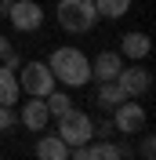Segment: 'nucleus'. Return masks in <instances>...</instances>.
Wrapping results in <instances>:
<instances>
[{"label": "nucleus", "instance_id": "nucleus-1", "mask_svg": "<svg viewBox=\"0 0 156 160\" xmlns=\"http://www.w3.org/2000/svg\"><path fill=\"white\" fill-rule=\"evenodd\" d=\"M47 66L55 73V84H66V88H84L91 80V58L80 48H58Z\"/></svg>", "mask_w": 156, "mask_h": 160}, {"label": "nucleus", "instance_id": "nucleus-2", "mask_svg": "<svg viewBox=\"0 0 156 160\" xmlns=\"http://www.w3.org/2000/svg\"><path fill=\"white\" fill-rule=\"evenodd\" d=\"M95 18V0H58V26L66 33H87Z\"/></svg>", "mask_w": 156, "mask_h": 160}, {"label": "nucleus", "instance_id": "nucleus-3", "mask_svg": "<svg viewBox=\"0 0 156 160\" xmlns=\"http://www.w3.org/2000/svg\"><path fill=\"white\" fill-rule=\"evenodd\" d=\"M18 88L29 95V98H47L55 91V73H51L47 62H26L18 73Z\"/></svg>", "mask_w": 156, "mask_h": 160}, {"label": "nucleus", "instance_id": "nucleus-4", "mask_svg": "<svg viewBox=\"0 0 156 160\" xmlns=\"http://www.w3.org/2000/svg\"><path fill=\"white\" fill-rule=\"evenodd\" d=\"M58 138L66 142L69 149L73 146H84V142L95 138V128H91V117L87 113H80V109H69L58 117Z\"/></svg>", "mask_w": 156, "mask_h": 160}, {"label": "nucleus", "instance_id": "nucleus-5", "mask_svg": "<svg viewBox=\"0 0 156 160\" xmlns=\"http://www.w3.org/2000/svg\"><path fill=\"white\" fill-rule=\"evenodd\" d=\"M7 18L18 33H37L44 26V8L37 0H15V4H7Z\"/></svg>", "mask_w": 156, "mask_h": 160}, {"label": "nucleus", "instance_id": "nucleus-6", "mask_svg": "<svg viewBox=\"0 0 156 160\" xmlns=\"http://www.w3.org/2000/svg\"><path fill=\"white\" fill-rule=\"evenodd\" d=\"M113 128L124 131V135L142 131V128H145V109H142L134 98H124L120 106H113Z\"/></svg>", "mask_w": 156, "mask_h": 160}, {"label": "nucleus", "instance_id": "nucleus-7", "mask_svg": "<svg viewBox=\"0 0 156 160\" xmlns=\"http://www.w3.org/2000/svg\"><path fill=\"white\" fill-rule=\"evenodd\" d=\"M116 84H120V91H124L127 98H138V95H145V91L153 88V77H149V69H142V66H124V69L116 73Z\"/></svg>", "mask_w": 156, "mask_h": 160}, {"label": "nucleus", "instance_id": "nucleus-8", "mask_svg": "<svg viewBox=\"0 0 156 160\" xmlns=\"http://www.w3.org/2000/svg\"><path fill=\"white\" fill-rule=\"evenodd\" d=\"M124 69V55L120 51H102L95 62H91V77L98 84H105V80H116V73Z\"/></svg>", "mask_w": 156, "mask_h": 160}, {"label": "nucleus", "instance_id": "nucleus-9", "mask_svg": "<svg viewBox=\"0 0 156 160\" xmlns=\"http://www.w3.org/2000/svg\"><path fill=\"white\" fill-rule=\"evenodd\" d=\"M47 120H51V113H47V102L44 98H29V102H22V124L29 131H44L47 128Z\"/></svg>", "mask_w": 156, "mask_h": 160}, {"label": "nucleus", "instance_id": "nucleus-10", "mask_svg": "<svg viewBox=\"0 0 156 160\" xmlns=\"http://www.w3.org/2000/svg\"><path fill=\"white\" fill-rule=\"evenodd\" d=\"M149 51H153V44H149L145 33H124V40H120V55L124 58L142 62V58H149Z\"/></svg>", "mask_w": 156, "mask_h": 160}, {"label": "nucleus", "instance_id": "nucleus-11", "mask_svg": "<svg viewBox=\"0 0 156 160\" xmlns=\"http://www.w3.org/2000/svg\"><path fill=\"white\" fill-rule=\"evenodd\" d=\"M37 157H40V160H69V146L58 138V135H40Z\"/></svg>", "mask_w": 156, "mask_h": 160}, {"label": "nucleus", "instance_id": "nucleus-12", "mask_svg": "<svg viewBox=\"0 0 156 160\" xmlns=\"http://www.w3.org/2000/svg\"><path fill=\"white\" fill-rule=\"evenodd\" d=\"M18 102V77L15 69L0 66V106H15Z\"/></svg>", "mask_w": 156, "mask_h": 160}, {"label": "nucleus", "instance_id": "nucleus-13", "mask_svg": "<svg viewBox=\"0 0 156 160\" xmlns=\"http://www.w3.org/2000/svg\"><path fill=\"white\" fill-rule=\"evenodd\" d=\"M124 98H127V95L120 91L116 80H105V84L98 88V106H102V109H113V106H120Z\"/></svg>", "mask_w": 156, "mask_h": 160}, {"label": "nucleus", "instance_id": "nucleus-14", "mask_svg": "<svg viewBox=\"0 0 156 160\" xmlns=\"http://www.w3.org/2000/svg\"><path fill=\"white\" fill-rule=\"evenodd\" d=\"M95 11L105 18H124L131 11V0H95Z\"/></svg>", "mask_w": 156, "mask_h": 160}, {"label": "nucleus", "instance_id": "nucleus-15", "mask_svg": "<svg viewBox=\"0 0 156 160\" xmlns=\"http://www.w3.org/2000/svg\"><path fill=\"white\" fill-rule=\"evenodd\" d=\"M44 102H47V113H51L55 120H58L62 113H69V109H73V95H66V91H51Z\"/></svg>", "mask_w": 156, "mask_h": 160}, {"label": "nucleus", "instance_id": "nucleus-16", "mask_svg": "<svg viewBox=\"0 0 156 160\" xmlns=\"http://www.w3.org/2000/svg\"><path fill=\"white\" fill-rule=\"evenodd\" d=\"M91 128H95L98 138H113V131H116V128H113V120H91Z\"/></svg>", "mask_w": 156, "mask_h": 160}, {"label": "nucleus", "instance_id": "nucleus-17", "mask_svg": "<svg viewBox=\"0 0 156 160\" xmlns=\"http://www.w3.org/2000/svg\"><path fill=\"white\" fill-rule=\"evenodd\" d=\"M15 120H18V117H15V109H11V106H0V131H7Z\"/></svg>", "mask_w": 156, "mask_h": 160}, {"label": "nucleus", "instance_id": "nucleus-18", "mask_svg": "<svg viewBox=\"0 0 156 160\" xmlns=\"http://www.w3.org/2000/svg\"><path fill=\"white\" fill-rule=\"evenodd\" d=\"M138 149H142V157H153V149H156V138H153V135H145V138L138 142Z\"/></svg>", "mask_w": 156, "mask_h": 160}, {"label": "nucleus", "instance_id": "nucleus-19", "mask_svg": "<svg viewBox=\"0 0 156 160\" xmlns=\"http://www.w3.org/2000/svg\"><path fill=\"white\" fill-rule=\"evenodd\" d=\"M7 51H15V48H11V40H7V37H0V58H4Z\"/></svg>", "mask_w": 156, "mask_h": 160}, {"label": "nucleus", "instance_id": "nucleus-20", "mask_svg": "<svg viewBox=\"0 0 156 160\" xmlns=\"http://www.w3.org/2000/svg\"><path fill=\"white\" fill-rule=\"evenodd\" d=\"M7 4H15V0H4V8H7Z\"/></svg>", "mask_w": 156, "mask_h": 160}, {"label": "nucleus", "instance_id": "nucleus-21", "mask_svg": "<svg viewBox=\"0 0 156 160\" xmlns=\"http://www.w3.org/2000/svg\"><path fill=\"white\" fill-rule=\"evenodd\" d=\"M0 11H4V0H0Z\"/></svg>", "mask_w": 156, "mask_h": 160}, {"label": "nucleus", "instance_id": "nucleus-22", "mask_svg": "<svg viewBox=\"0 0 156 160\" xmlns=\"http://www.w3.org/2000/svg\"><path fill=\"white\" fill-rule=\"evenodd\" d=\"M142 160H153V157H142Z\"/></svg>", "mask_w": 156, "mask_h": 160}, {"label": "nucleus", "instance_id": "nucleus-23", "mask_svg": "<svg viewBox=\"0 0 156 160\" xmlns=\"http://www.w3.org/2000/svg\"><path fill=\"white\" fill-rule=\"evenodd\" d=\"M120 160H131V157H120Z\"/></svg>", "mask_w": 156, "mask_h": 160}]
</instances>
